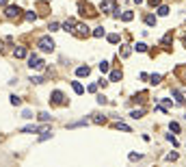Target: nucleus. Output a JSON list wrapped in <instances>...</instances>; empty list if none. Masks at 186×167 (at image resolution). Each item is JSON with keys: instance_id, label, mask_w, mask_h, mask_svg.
Segmentation results:
<instances>
[{"instance_id": "nucleus-19", "label": "nucleus", "mask_w": 186, "mask_h": 167, "mask_svg": "<svg viewBox=\"0 0 186 167\" xmlns=\"http://www.w3.org/2000/svg\"><path fill=\"white\" fill-rule=\"evenodd\" d=\"M134 50H138V52H147V43H143V41H138V43L134 46Z\"/></svg>"}, {"instance_id": "nucleus-40", "label": "nucleus", "mask_w": 186, "mask_h": 167, "mask_svg": "<svg viewBox=\"0 0 186 167\" xmlns=\"http://www.w3.org/2000/svg\"><path fill=\"white\" fill-rule=\"evenodd\" d=\"M184 46H186V37H184Z\"/></svg>"}, {"instance_id": "nucleus-13", "label": "nucleus", "mask_w": 186, "mask_h": 167, "mask_svg": "<svg viewBox=\"0 0 186 167\" xmlns=\"http://www.w3.org/2000/svg\"><path fill=\"white\" fill-rule=\"evenodd\" d=\"M115 128H117V130H123V132H132V128H130L128 124H123V122H117V124H115Z\"/></svg>"}, {"instance_id": "nucleus-22", "label": "nucleus", "mask_w": 186, "mask_h": 167, "mask_svg": "<svg viewBox=\"0 0 186 167\" xmlns=\"http://www.w3.org/2000/svg\"><path fill=\"white\" fill-rule=\"evenodd\" d=\"M160 80H162V76H160V74H152V76H149V83H152V85H158Z\"/></svg>"}, {"instance_id": "nucleus-8", "label": "nucleus", "mask_w": 186, "mask_h": 167, "mask_svg": "<svg viewBox=\"0 0 186 167\" xmlns=\"http://www.w3.org/2000/svg\"><path fill=\"white\" fill-rule=\"evenodd\" d=\"M74 26H76V20H74V17H69V20L63 24V28H65V31H69V33L74 31Z\"/></svg>"}, {"instance_id": "nucleus-27", "label": "nucleus", "mask_w": 186, "mask_h": 167, "mask_svg": "<svg viewBox=\"0 0 186 167\" xmlns=\"http://www.w3.org/2000/svg\"><path fill=\"white\" fill-rule=\"evenodd\" d=\"M39 119H41V122H48V119H50V113L41 111V113H39Z\"/></svg>"}, {"instance_id": "nucleus-24", "label": "nucleus", "mask_w": 186, "mask_h": 167, "mask_svg": "<svg viewBox=\"0 0 186 167\" xmlns=\"http://www.w3.org/2000/svg\"><path fill=\"white\" fill-rule=\"evenodd\" d=\"M37 130H45V128H39V126H26L22 132H37Z\"/></svg>"}, {"instance_id": "nucleus-29", "label": "nucleus", "mask_w": 186, "mask_h": 167, "mask_svg": "<svg viewBox=\"0 0 186 167\" xmlns=\"http://www.w3.org/2000/svg\"><path fill=\"white\" fill-rule=\"evenodd\" d=\"M26 20H28V22H35V20H37V13L28 11V13H26Z\"/></svg>"}, {"instance_id": "nucleus-38", "label": "nucleus", "mask_w": 186, "mask_h": 167, "mask_svg": "<svg viewBox=\"0 0 186 167\" xmlns=\"http://www.w3.org/2000/svg\"><path fill=\"white\" fill-rule=\"evenodd\" d=\"M134 2H136V5H141V2H143V0H134Z\"/></svg>"}, {"instance_id": "nucleus-23", "label": "nucleus", "mask_w": 186, "mask_h": 167, "mask_svg": "<svg viewBox=\"0 0 186 167\" xmlns=\"http://www.w3.org/2000/svg\"><path fill=\"white\" fill-rule=\"evenodd\" d=\"M72 87H74V91H76V93H84V87H82L80 83H76V80H74V83H72Z\"/></svg>"}, {"instance_id": "nucleus-28", "label": "nucleus", "mask_w": 186, "mask_h": 167, "mask_svg": "<svg viewBox=\"0 0 186 167\" xmlns=\"http://www.w3.org/2000/svg\"><path fill=\"white\" fill-rule=\"evenodd\" d=\"M48 28H50V33H54V31H59L61 26H59V22H50V26H48Z\"/></svg>"}, {"instance_id": "nucleus-35", "label": "nucleus", "mask_w": 186, "mask_h": 167, "mask_svg": "<svg viewBox=\"0 0 186 167\" xmlns=\"http://www.w3.org/2000/svg\"><path fill=\"white\" fill-rule=\"evenodd\" d=\"M130 161H141V154H136V152H132V154H130Z\"/></svg>"}, {"instance_id": "nucleus-31", "label": "nucleus", "mask_w": 186, "mask_h": 167, "mask_svg": "<svg viewBox=\"0 0 186 167\" xmlns=\"http://www.w3.org/2000/svg\"><path fill=\"white\" fill-rule=\"evenodd\" d=\"M108 41H110V43H117V41H119V35H115V33L108 35Z\"/></svg>"}, {"instance_id": "nucleus-33", "label": "nucleus", "mask_w": 186, "mask_h": 167, "mask_svg": "<svg viewBox=\"0 0 186 167\" xmlns=\"http://www.w3.org/2000/svg\"><path fill=\"white\" fill-rule=\"evenodd\" d=\"M167 161H177V152H169L167 154Z\"/></svg>"}, {"instance_id": "nucleus-9", "label": "nucleus", "mask_w": 186, "mask_h": 167, "mask_svg": "<svg viewBox=\"0 0 186 167\" xmlns=\"http://www.w3.org/2000/svg\"><path fill=\"white\" fill-rule=\"evenodd\" d=\"M89 72H91L89 65H80V67L76 69V74H78V76H89Z\"/></svg>"}, {"instance_id": "nucleus-12", "label": "nucleus", "mask_w": 186, "mask_h": 167, "mask_svg": "<svg viewBox=\"0 0 186 167\" xmlns=\"http://www.w3.org/2000/svg\"><path fill=\"white\" fill-rule=\"evenodd\" d=\"M110 80L119 83V80H121V69H113V72H110Z\"/></svg>"}, {"instance_id": "nucleus-26", "label": "nucleus", "mask_w": 186, "mask_h": 167, "mask_svg": "<svg viewBox=\"0 0 186 167\" xmlns=\"http://www.w3.org/2000/svg\"><path fill=\"white\" fill-rule=\"evenodd\" d=\"M130 52H132V48H130V46H123V48H121V57H123V59L130 57Z\"/></svg>"}, {"instance_id": "nucleus-36", "label": "nucleus", "mask_w": 186, "mask_h": 167, "mask_svg": "<svg viewBox=\"0 0 186 167\" xmlns=\"http://www.w3.org/2000/svg\"><path fill=\"white\" fill-rule=\"evenodd\" d=\"M22 117H26V119H30V117H33V113H30V111H24V113H22Z\"/></svg>"}, {"instance_id": "nucleus-7", "label": "nucleus", "mask_w": 186, "mask_h": 167, "mask_svg": "<svg viewBox=\"0 0 186 167\" xmlns=\"http://www.w3.org/2000/svg\"><path fill=\"white\" fill-rule=\"evenodd\" d=\"M52 102H54V104H65V98H63L61 91H54V93H52Z\"/></svg>"}, {"instance_id": "nucleus-25", "label": "nucleus", "mask_w": 186, "mask_h": 167, "mask_svg": "<svg viewBox=\"0 0 186 167\" xmlns=\"http://www.w3.org/2000/svg\"><path fill=\"white\" fill-rule=\"evenodd\" d=\"M167 13H169V7L167 5H160L158 7V15H167Z\"/></svg>"}, {"instance_id": "nucleus-15", "label": "nucleus", "mask_w": 186, "mask_h": 167, "mask_svg": "<svg viewBox=\"0 0 186 167\" xmlns=\"http://www.w3.org/2000/svg\"><path fill=\"white\" fill-rule=\"evenodd\" d=\"M171 41H173V35H171V33H167L165 37H162V41H160V43L165 46V48H169V43H171Z\"/></svg>"}, {"instance_id": "nucleus-6", "label": "nucleus", "mask_w": 186, "mask_h": 167, "mask_svg": "<svg viewBox=\"0 0 186 167\" xmlns=\"http://www.w3.org/2000/svg\"><path fill=\"white\" fill-rule=\"evenodd\" d=\"M102 11H104V13L117 11V0H104V2H102Z\"/></svg>"}, {"instance_id": "nucleus-32", "label": "nucleus", "mask_w": 186, "mask_h": 167, "mask_svg": "<svg viewBox=\"0 0 186 167\" xmlns=\"http://www.w3.org/2000/svg\"><path fill=\"white\" fill-rule=\"evenodd\" d=\"M11 104H15V106H20V104H22V100L17 98V95H11Z\"/></svg>"}, {"instance_id": "nucleus-5", "label": "nucleus", "mask_w": 186, "mask_h": 167, "mask_svg": "<svg viewBox=\"0 0 186 167\" xmlns=\"http://www.w3.org/2000/svg\"><path fill=\"white\" fill-rule=\"evenodd\" d=\"M28 67H30V69H43V61H41L37 54H30V57H28Z\"/></svg>"}, {"instance_id": "nucleus-4", "label": "nucleus", "mask_w": 186, "mask_h": 167, "mask_svg": "<svg viewBox=\"0 0 186 167\" xmlns=\"http://www.w3.org/2000/svg\"><path fill=\"white\" fill-rule=\"evenodd\" d=\"M39 48H41L43 52H52V50H54V41H52L50 37H41V39H39Z\"/></svg>"}, {"instance_id": "nucleus-1", "label": "nucleus", "mask_w": 186, "mask_h": 167, "mask_svg": "<svg viewBox=\"0 0 186 167\" xmlns=\"http://www.w3.org/2000/svg\"><path fill=\"white\" fill-rule=\"evenodd\" d=\"M72 35H74V37H78V39H84V37H89V35H91V31H89V26H87V24L76 22V26H74Z\"/></svg>"}, {"instance_id": "nucleus-21", "label": "nucleus", "mask_w": 186, "mask_h": 167, "mask_svg": "<svg viewBox=\"0 0 186 167\" xmlns=\"http://www.w3.org/2000/svg\"><path fill=\"white\" fill-rule=\"evenodd\" d=\"M132 17H134V13H132V11H123V13H121V20H123V22H130Z\"/></svg>"}, {"instance_id": "nucleus-2", "label": "nucleus", "mask_w": 186, "mask_h": 167, "mask_svg": "<svg viewBox=\"0 0 186 167\" xmlns=\"http://www.w3.org/2000/svg\"><path fill=\"white\" fill-rule=\"evenodd\" d=\"M78 9H80V13L87 15V17H95V15H98V11H93V7H91L89 2H82V0L78 2Z\"/></svg>"}, {"instance_id": "nucleus-17", "label": "nucleus", "mask_w": 186, "mask_h": 167, "mask_svg": "<svg viewBox=\"0 0 186 167\" xmlns=\"http://www.w3.org/2000/svg\"><path fill=\"white\" fill-rule=\"evenodd\" d=\"M145 24H147V26H156V15H145Z\"/></svg>"}, {"instance_id": "nucleus-34", "label": "nucleus", "mask_w": 186, "mask_h": 167, "mask_svg": "<svg viewBox=\"0 0 186 167\" xmlns=\"http://www.w3.org/2000/svg\"><path fill=\"white\" fill-rule=\"evenodd\" d=\"M171 130H173V132H180V124H177V122H171Z\"/></svg>"}, {"instance_id": "nucleus-10", "label": "nucleus", "mask_w": 186, "mask_h": 167, "mask_svg": "<svg viewBox=\"0 0 186 167\" xmlns=\"http://www.w3.org/2000/svg\"><path fill=\"white\" fill-rule=\"evenodd\" d=\"M143 113H145L143 109H134V111H130V117H132V119H141Z\"/></svg>"}, {"instance_id": "nucleus-16", "label": "nucleus", "mask_w": 186, "mask_h": 167, "mask_svg": "<svg viewBox=\"0 0 186 167\" xmlns=\"http://www.w3.org/2000/svg\"><path fill=\"white\" fill-rule=\"evenodd\" d=\"M171 93H173V98H175V100H177V104H184V95H182V93H180V91H177V89H173V91H171Z\"/></svg>"}, {"instance_id": "nucleus-3", "label": "nucleus", "mask_w": 186, "mask_h": 167, "mask_svg": "<svg viewBox=\"0 0 186 167\" xmlns=\"http://www.w3.org/2000/svg\"><path fill=\"white\" fill-rule=\"evenodd\" d=\"M5 15H7L9 20H20V17H22V9H20V7H15V5H11V7H7Z\"/></svg>"}, {"instance_id": "nucleus-14", "label": "nucleus", "mask_w": 186, "mask_h": 167, "mask_svg": "<svg viewBox=\"0 0 186 167\" xmlns=\"http://www.w3.org/2000/svg\"><path fill=\"white\" fill-rule=\"evenodd\" d=\"M91 122H93V124H106V117H104V115H93Z\"/></svg>"}, {"instance_id": "nucleus-39", "label": "nucleus", "mask_w": 186, "mask_h": 167, "mask_svg": "<svg viewBox=\"0 0 186 167\" xmlns=\"http://www.w3.org/2000/svg\"><path fill=\"white\" fill-rule=\"evenodd\" d=\"M0 50H2V39H0Z\"/></svg>"}, {"instance_id": "nucleus-11", "label": "nucleus", "mask_w": 186, "mask_h": 167, "mask_svg": "<svg viewBox=\"0 0 186 167\" xmlns=\"http://www.w3.org/2000/svg\"><path fill=\"white\" fill-rule=\"evenodd\" d=\"M175 74H177V76H180L184 83H186V65H180V67L175 69Z\"/></svg>"}, {"instance_id": "nucleus-20", "label": "nucleus", "mask_w": 186, "mask_h": 167, "mask_svg": "<svg viewBox=\"0 0 186 167\" xmlns=\"http://www.w3.org/2000/svg\"><path fill=\"white\" fill-rule=\"evenodd\" d=\"M104 35H106V31H104L102 26H100V28H93V37H98V39H100V37H104Z\"/></svg>"}, {"instance_id": "nucleus-37", "label": "nucleus", "mask_w": 186, "mask_h": 167, "mask_svg": "<svg viewBox=\"0 0 186 167\" xmlns=\"http://www.w3.org/2000/svg\"><path fill=\"white\" fill-rule=\"evenodd\" d=\"M0 7H7V0H0Z\"/></svg>"}, {"instance_id": "nucleus-30", "label": "nucleus", "mask_w": 186, "mask_h": 167, "mask_svg": "<svg viewBox=\"0 0 186 167\" xmlns=\"http://www.w3.org/2000/svg\"><path fill=\"white\" fill-rule=\"evenodd\" d=\"M98 67H100V72H108V61H102Z\"/></svg>"}, {"instance_id": "nucleus-18", "label": "nucleus", "mask_w": 186, "mask_h": 167, "mask_svg": "<svg viewBox=\"0 0 186 167\" xmlns=\"http://www.w3.org/2000/svg\"><path fill=\"white\" fill-rule=\"evenodd\" d=\"M17 59H24L26 57V48H15V52H13Z\"/></svg>"}]
</instances>
